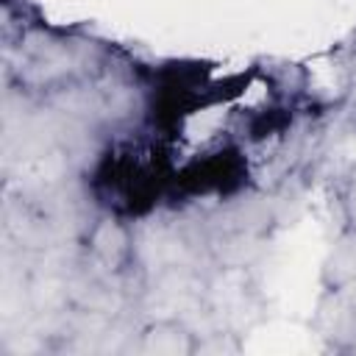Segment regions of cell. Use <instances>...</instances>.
Wrapping results in <instances>:
<instances>
[{"mask_svg": "<svg viewBox=\"0 0 356 356\" xmlns=\"http://www.w3.org/2000/svg\"><path fill=\"white\" fill-rule=\"evenodd\" d=\"M164 172L156 161H145L134 153L108 156V161L97 172V189L106 195V206L120 214H136L156 203Z\"/></svg>", "mask_w": 356, "mask_h": 356, "instance_id": "6da1fadb", "label": "cell"}, {"mask_svg": "<svg viewBox=\"0 0 356 356\" xmlns=\"http://www.w3.org/2000/svg\"><path fill=\"white\" fill-rule=\"evenodd\" d=\"M248 175L242 159L236 150H220L209 153L206 159H197L189 164L175 181L186 195H231L239 189L242 178Z\"/></svg>", "mask_w": 356, "mask_h": 356, "instance_id": "7a4b0ae2", "label": "cell"}, {"mask_svg": "<svg viewBox=\"0 0 356 356\" xmlns=\"http://www.w3.org/2000/svg\"><path fill=\"white\" fill-rule=\"evenodd\" d=\"M134 348L145 356H189L197 350V342L181 323L159 320L139 334V342Z\"/></svg>", "mask_w": 356, "mask_h": 356, "instance_id": "3957f363", "label": "cell"}, {"mask_svg": "<svg viewBox=\"0 0 356 356\" xmlns=\"http://www.w3.org/2000/svg\"><path fill=\"white\" fill-rule=\"evenodd\" d=\"M323 281L328 292H350L356 289V225L345 228L323 264Z\"/></svg>", "mask_w": 356, "mask_h": 356, "instance_id": "277c9868", "label": "cell"}, {"mask_svg": "<svg viewBox=\"0 0 356 356\" xmlns=\"http://www.w3.org/2000/svg\"><path fill=\"white\" fill-rule=\"evenodd\" d=\"M131 236L120 220H100L89 234V253L106 267L120 270L131 256Z\"/></svg>", "mask_w": 356, "mask_h": 356, "instance_id": "5b68a950", "label": "cell"}, {"mask_svg": "<svg viewBox=\"0 0 356 356\" xmlns=\"http://www.w3.org/2000/svg\"><path fill=\"white\" fill-rule=\"evenodd\" d=\"M342 206H345V214H348L350 225H356V172L348 178V186L342 192Z\"/></svg>", "mask_w": 356, "mask_h": 356, "instance_id": "8992f818", "label": "cell"}]
</instances>
